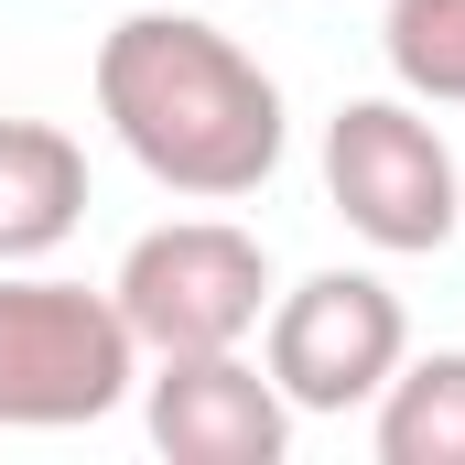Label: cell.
I'll use <instances>...</instances> for the list:
<instances>
[{
    "label": "cell",
    "instance_id": "9c48e42d",
    "mask_svg": "<svg viewBox=\"0 0 465 465\" xmlns=\"http://www.w3.org/2000/svg\"><path fill=\"white\" fill-rule=\"evenodd\" d=\"M379 44H390V76H401L411 98L465 109V0H390Z\"/></svg>",
    "mask_w": 465,
    "mask_h": 465
},
{
    "label": "cell",
    "instance_id": "7a4b0ae2",
    "mask_svg": "<svg viewBox=\"0 0 465 465\" xmlns=\"http://www.w3.org/2000/svg\"><path fill=\"white\" fill-rule=\"evenodd\" d=\"M141 379V336L119 325L109 292L54 282V271H11L0 282V422L11 433H76L109 422Z\"/></svg>",
    "mask_w": 465,
    "mask_h": 465
},
{
    "label": "cell",
    "instance_id": "277c9868",
    "mask_svg": "<svg viewBox=\"0 0 465 465\" xmlns=\"http://www.w3.org/2000/svg\"><path fill=\"white\" fill-rule=\"evenodd\" d=\"M325 195L390 260H422V249H444L465 228L455 152H444V130L411 98H347V109L325 119Z\"/></svg>",
    "mask_w": 465,
    "mask_h": 465
},
{
    "label": "cell",
    "instance_id": "5b68a950",
    "mask_svg": "<svg viewBox=\"0 0 465 465\" xmlns=\"http://www.w3.org/2000/svg\"><path fill=\"white\" fill-rule=\"evenodd\" d=\"M401 357H411L401 292H390L379 271H314V282H292V292L271 303L260 368H271V390H282L292 411H368Z\"/></svg>",
    "mask_w": 465,
    "mask_h": 465
},
{
    "label": "cell",
    "instance_id": "ba28073f",
    "mask_svg": "<svg viewBox=\"0 0 465 465\" xmlns=\"http://www.w3.org/2000/svg\"><path fill=\"white\" fill-rule=\"evenodd\" d=\"M379 465H465V347L401 357L379 390Z\"/></svg>",
    "mask_w": 465,
    "mask_h": 465
},
{
    "label": "cell",
    "instance_id": "6da1fadb",
    "mask_svg": "<svg viewBox=\"0 0 465 465\" xmlns=\"http://www.w3.org/2000/svg\"><path fill=\"white\" fill-rule=\"evenodd\" d=\"M98 119L119 152L195 206L260 195L282 173V87L195 11H130L98 44Z\"/></svg>",
    "mask_w": 465,
    "mask_h": 465
},
{
    "label": "cell",
    "instance_id": "3957f363",
    "mask_svg": "<svg viewBox=\"0 0 465 465\" xmlns=\"http://www.w3.org/2000/svg\"><path fill=\"white\" fill-rule=\"evenodd\" d=\"M119 325L141 336V357H195V347H249L271 314V249L228 217H173V228L130 238L109 282Z\"/></svg>",
    "mask_w": 465,
    "mask_h": 465
},
{
    "label": "cell",
    "instance_id": "8992f818",
    "mask_svg": "<svg viewBox=\"0 0 465 465\" xmlns=\"http://www.w3.org/2000/svg\"><path fill=\"white\" fill-rule=\"evenodd\" d=\"M141 422H152V444L173 465H282V444H292V401L238 347L163 357L141 379Z\"/></svg>",
    "mask_w": 465,
    "mask_h": 465
},
{
    "label": "cell",
    "instance_id": "52a82bcc",
    "mask_svg": "<svg viewBox=\"0 0 465 465\" xmlns=\"http://www.w3.org/2000/svg\"><path fill=\"white\" fill-rule=\"evenodd\" d=\"M87 217V152L54 119H0V271L65 249Z\"/></svg>",
    "mask_w": 465,
    "mask_h": 465
}]
</instances>
